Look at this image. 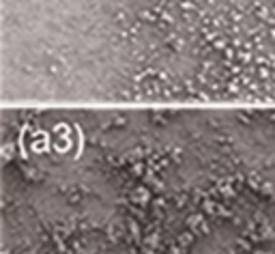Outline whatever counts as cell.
<instances>
[{
	"label": "cell",
	"mask_w": 275,
	"mask_h": 254,
	"mask_svg": "<svg viewBox=\"0 0 275 254\" xmlns=\"http://www.w3.org/2000/svg\"><path fill=\"white\" fill-rule=\"evenodd\" d=\"M4 18L43 101L275 104V0H6Z\"/></svg>",
	"instance_id": "1"
}]
</instances>
